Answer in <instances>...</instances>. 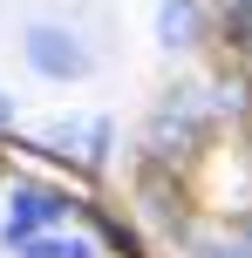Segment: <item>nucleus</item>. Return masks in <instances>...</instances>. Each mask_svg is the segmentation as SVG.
Masks as SVG:
<instances>
[{
    "label": "nucleus",
    "mask_w": 252,
    "mask_h": 258,
    "mask_svg": "<svg viewBox=\"0 0 252 258\" xmlns=\"http://www.w3.org/2000/svg\"><path fill=\"white\" fill-rule=\"evenodd\" d=\"M212 102H205V82H177V89L157 95L143 122V163H164V170H184L191 156L212 143Z\"/></svg>",
    "instance_id": "nucleus-1"
},
{
    "label": "nucleus",
    "mask_w": 252,
    "mask_h": 258,
    "mask_svg": "<svg viewBox=\"0 0 252 258\" xmlns=\"http://www.w3.org/2000/svg\"><path fill=\"white\" fill-rule=\"evenodd\" d=\"M68 218H82V190L41 183V177H14L7 183V218H0V245L14 251L34 231H68Z\"/></svg>",
    "instance_id": "nucleus-2"
},
{
    "label": "nucleus",
    "mask_w": 252,
    "mask_h": 258,
    "mask_svg": "<svg viewBox=\"0 0 252 258\" xmlns=\"http://www.w3.org/2000/svg\"><path fill=\"white\" fill-rule=\"evenodd\" d=\"M21 54H27V68H34L41 82H89L95 75V48L75 34V27H62V21H34L21 34Z\"/></svg>",
    "instance_id": "nucleus-3"
},
{
    "label": "nucleus",
    "mask_w": 252,
    "mask_h": 258,
    "mask_svg": "<svg viewBox=\"0 0 252 258\" xmlns=\"http://www.w3.org/2000/svg\"><path fill=\"white\" fill-rule=\"evenodd\" d=\"M136 197H143V224H157V231H164V238H177V245L191 238L184 183H177V170H164V163H136Z\"/></svg>",
    "instance_id": "nucleus-4"
},
{
    "label": "nucleus",
    "mask_w": 252,
    "mask_h": 258,
    "mask_svg": "<svg viewBox=\"0 0 252 258\" xmlns=\"http://www.w3.org/2000/svg\"><path fill=\"white\" fill-rule=\"evenodd\" d=\"M150 27H157V48H171V54H198L205 41H212V7H205V0H157Z\"/></svg>",
    "instance_id": "nucleus-5"
},
{
    "label": "nucleus",
    "mask_w": 252,
    "mask_h": 258,
    "mask_svg": "<svg viewBox=\"0 0 252 258\" xmlns=\"http://www.w3.org/2000/svg\"><path fill=\"white\" fill-rule=\"evenodd\" d=\"M205 102H212V122H252V68L225 61L218 75H205Z\"/></svg>",
    "instance_id": "nucleus-6"
},
{
    "label": "nucleus",
    "mask_w": 252,
    "mask_h": 258,
    "mask_svg": "<svg viewBox=\"0 0 252 258\" xmlns=\"http://www.w3.org/2000/svg\"><path fill=\"white\" fill-rule=\"evenodd\" d=\"M82 218L95 224V245H103V251H116V258H143V231H136L130 218H109L95 197H82Z\"/></svg>",
    "instance_id": "nucleus-7"
},
{
    "label": "nucleus",
    "mask_w": 252,
    "mask_h": 258,
    "mask_svg": "<svg viewBox=\"0 0 252 258\" xmlns=\"http://www.w3.org/2000/svg\"><path fill=\"white\" fill-rule=\"evenodd\" d=\"M212 34L225 41V54H232V61H245V68H252V7H218Z\"/></svg>",
    "instance_id": "nucleus-8"
},
{
    "label": "nucleus",
    "mask_w": 252,
    "mask_h": 258,
    "mask_svg": "<svg viewBox=\"0 0 252 258\" xmlns=\"http://www.w3.org/2000/svg\"><path fill=\"white\" fill-rule=\"evenodd\" d=\"M109 150H116V122H109V116H89V129H82V163H89V170H109Z\"/></svg>",
    "instance_id": "nucleus-9"
},
{
    "label": "nucleus",
    "mask_w": 252,
    "mask_h": 258,
    "mask_svg": "<svg viewBox=\"0 0 252 258\" xmlns=\"http://www.w3.org/2000/svg\"><path fill=\"white\" fill-rule=\"evenodd\" d=\"M184 258H245V251L232 245L225 231H191V238H184Z\"/></svg>",
    "instance_id": "nucleus-10"
},
{
    "label": "nucleus",
    "mask_w": 252,
    "mask_h": 258,
    "mask_svg": "<svg viewBox=\"0 0 252 258\" xmlns=\"http://www.w3.org/2000/svg\"><path fill=\"white\" fill-rule=\"evenodd\" d=\"M218 231H225L232 245H239V251L252 258V204H232V211H225V224H218Z\"/></svg>",
    "instance_id": "nucleus-11"
},
{
    "label": "nucleus",
    "mask_w": 252,
    "mask_h": 258,
    "mask_svg": "<svg viewBox=\"0 0 252 258\" xmlns=\"http://www.w3.org/2000/svg\"><path fill=\"white\" fill-rule=\"evenodd\" d=\"M14 122H21V102H14V95H0V136H7Z\"/></svg>",
    "instance_id": "nucleus-12"
},
{
    "label": "nucleus",
    "mask_w": 252,
    "mask_h": 258,
    "mask_svg": "<svg viewBox=\"0 0 252 258\" xmlns=\"http://www.w3.org/2000/svg\"><path fill=\"white\" fill-rule=\"evenodd\" d=\"M218 7H252V0H218Z\"/></svg>",
    "instance_id": "nucleus-13"
}]
</instances>
